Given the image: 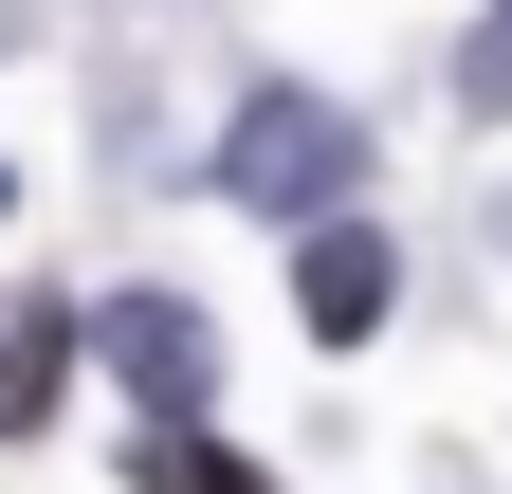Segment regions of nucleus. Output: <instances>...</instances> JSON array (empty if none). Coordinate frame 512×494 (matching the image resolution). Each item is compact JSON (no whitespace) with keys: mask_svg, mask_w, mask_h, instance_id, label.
Instances as JSON below:
<instances>
[{"mask_svg":"<svg viewBox=\"0 0 512 494\" xmlns=\"http://www.w3.org/2000/svg\"><path fill=\"white\" fill-rule=\"evenodd\" d=\"M220 202L238 220H330V202H366V129H348V110L330 92H238L220 110Z\"/></svg>","mask_w":512,"mask_h":494,"instance_id":"f257e3e1","label":"nucleus"},{"mask_svg":"<svg viewBox=\"0 0 512 494\" xmlns=\"http://www.w3.org/2000/svg\"><path fill=\"white\" fill-rule=\"evenodd\" d=\"M74 348L110 366V385H128V421H202V385H220V348H202V293H92V312H74Z\"/></svg>","mask_w":512,"mask_h":494,"instance_id":"f03ea898","label":"nucleus"},{"mask_svg":"<svg viewBox=\"0 0 512 494\" xmlns=\"http://www.w3.org/2000/svg\"><path fill=\"white\" fill-rule=\"evenodd\" d=\"M293 312H311V348H366L384 312H403V257H384V220H293Z\"/></svg>","mask_w":512,"mask_h":494,"instance_id":"7ed1b4c3","label":"nucleus"},{"mask_svg":"<svg viewBox=\"0 0 512 494\" xmlns=\"http://www.w3.org/2000/svg\"><path fill=\"white\" fill-rule=\"evenodd\" d=\"M55 385H74V312H19V330H0V440H37Z\"/></svg>","mask_w":512,"mask_h":494,"instance_id":"20e7f679","label":"nucleus"},{"mask_svg":"<svg viewBox=\"0 0 512 494\" xmlns=\"http://www.w3.org/2000/svg\"><path fill=\"white\" fill-rule=\"evenodd\" d=\"M128 494H256V476L202 440V421H128Z\"/></svg>","mask_w":512,"mask_h":494,"instance_id":"39448f33","label":"nucleus"},{"mask_svg":"<svg viewBox=\"0 0 512 494\" xmlns=\"http://www.w3.org/2000/svg\"><path fill=\"white\" fill-rule=\"evenodd\" d=\"M458 110H476V129H512V0H476V37H458Z\"/></svg>","mask_w":512,"mask_h":494,"instance_id":"423d86ee","label":"nucleus"}]
</instances>
